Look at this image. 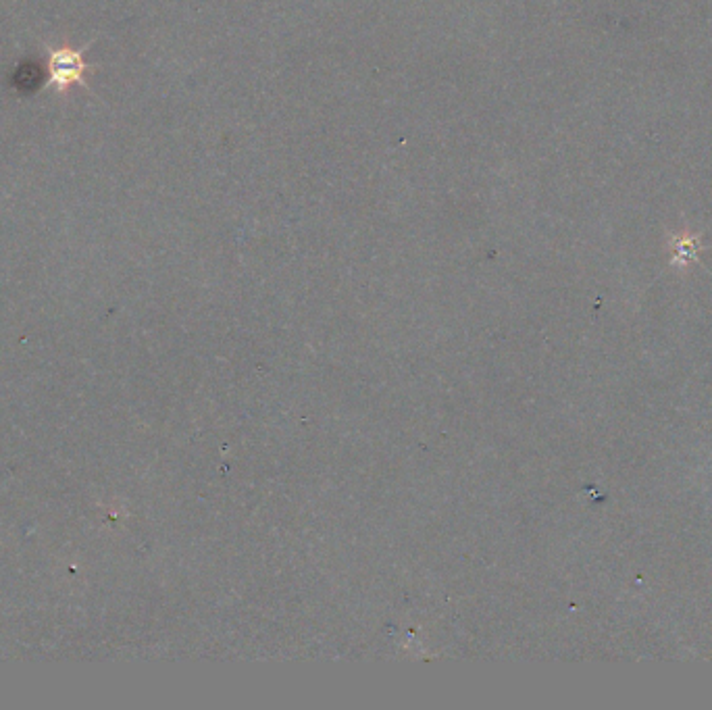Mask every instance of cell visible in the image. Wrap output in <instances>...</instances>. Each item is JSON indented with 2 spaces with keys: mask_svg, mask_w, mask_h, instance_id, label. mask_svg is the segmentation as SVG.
<instances>
[{
  "mask_svg": "<svg viewBox=\"0 0 712 710\" xmlns=\"http://www.w3.org/2000/svg\"><path fill=\"white\" fill-rule=\"evenodd\" d=\"M48 50V84L53 90L65 94L73 86H86L92 65L86 63L82 50L69 46L46 48Z\"/></svg>",
  "mask_w": 712,
  "mask_h": 710,
  "instance_id": "6da1fadb",
  "label": "cell"
}]
</instances>
